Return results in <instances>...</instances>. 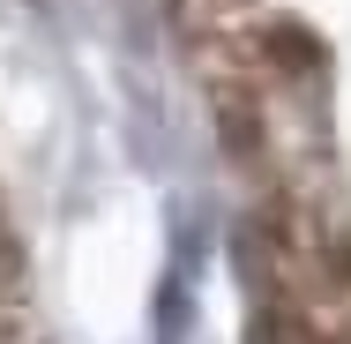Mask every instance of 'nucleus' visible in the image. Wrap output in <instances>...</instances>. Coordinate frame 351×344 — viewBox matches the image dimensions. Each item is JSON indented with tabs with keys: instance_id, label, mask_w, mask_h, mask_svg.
I'll list each match as a JSON object with an SVG mask.
<instances>
[{
	"instance_id": "nucleus-1",
	"label": "nucleus",
	"mask_w": 351,
	"mask_h": 344,
	"mask_svg": "<svg viewBox=\"0 0 351 344\" xmlns=\"http://www.w3.org/2000/svg\"><path fill=\"white\" fill-rule=\"evenodd\" d=\"M262 344H351V337L306 330V322H291V314H262Z\"/></svg>"
},
{
	"instance_id": "nucleus-2",
	"label": "nucleus",
	"mask_w": 351,
	"mask_h": 344,
	"mask_svg": "<svg viewBox=\"0 0 351 344\" xmlns=\"http://www.w3.org/2000/svg\"><path fill=\"white\" fill-rule=\"evenodd\" d=\"M195 8H232V0H195Z\"/></svg>"
}]
</instances>
